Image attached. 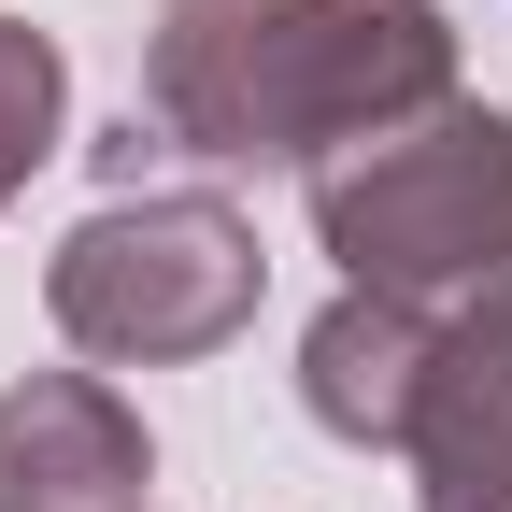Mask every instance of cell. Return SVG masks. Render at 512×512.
Masks as SVG:
<instances>
[{
    "label": "cell",
    "mask_w": 512,
    "mask_h": 512,
    "mask_svg": "<svg viewBox=\"0 0 512 512\" xmlns=\"http://www.w3.org/2000/svg\"><path fill=\"white\" fill-rule=\"evenodd\" d=\"M456 100L427 0H171L143 29V114L200 171H328Z\"/></svg>",
    "instance_id": "obj_1"
},
{
    "label": "cell",
    "mask_w": 512,
    "mask_h": 512,
    "mask_svg": "<svg viewBox=\"0 0 512 512\" xmlns=\"http://www.w3.org/2000/svg\"><path fill=\"white\" fill-rule=\"evenodd\" d=\"M313 242L342 256V285H384V299H427L456 313L512 271V114L484 100H441L384 143L313 171Z\"/></svg>",
    "instance_id": "obj_2"
},
{
    "label": "cell",
    "mask_w": 512,
    "mask_h": 512,
    "mask_svg": "<svg viewBox=\"0 0 512 512\" xmlns=\"http://www.w3.org/2000/svg\"><path fill=\"white\" fill-rule=\"evenodd\" d=\"M256 285H271V256H256V228L214 200V185L100 200L72 242L43 256V313H57V342L100 356V370H171V356L242 342V328H256Z\"/></svg>",
    "instance_id": "obj_3"
},
{
    "label": "cell",
    "mask_w": 512,
    "mask_h": 512,
    "mask_svg": "<svg viewBox=\"0 0 512 512\" xmlns=\"http://www.w3.org/2000/svg\"><path fill=\"white\" fill-rule=\"evenodd\" d=\"M413 512H512V271L441 313L413 399Z\"/></svg>",
    "instance_id": "obj_4"
},
{
    "label": "cell",
    "mask_w": 512,
    "mask_h": 512,
    "mask_svg": "<svg viewBox=\"0 0 512 512\" xmlns=\"http://www.w3.org/2000/svg\"><path fill=\"white\" fill-rule=\"evenodd\" d=\"M143 484H157L143 413L100 370L0 384V512H143Z\"/></svg>",
    "instance_id": "obj_5"
},
{
    "label": "cell",
    "mask_w": 512,
    "mask_h": 512,
    "mask_svg": "<svg viewBox=\"0 0 512 512\" xmlns=\"http://www.w3.org/2000/svg\"><path fill=\"white\" fill-rule=\"evenodd\" d=\"M427 342H441V313H427V299L342 285L328 313H313V342H299V399H313V427H328V441H356V456H413Z\"/></svg>",
    "instance_id": "obj_6"
},
{
    "label": "cell",
    "mask_w": 512,
    "mask_h": 512,
    "mask_svg": "<svg viewBox=\"0 0 512 512\" xmlns=\"http://www.w3.org/2000/svg\"><path fill=\"white\" fill-rule=\"evenodd\" d=\"M57 128H72V57H57V29L0 15V200L57 157Z\"/></svg>",
    "instance_id": "obj_7"
}]
</instances>
